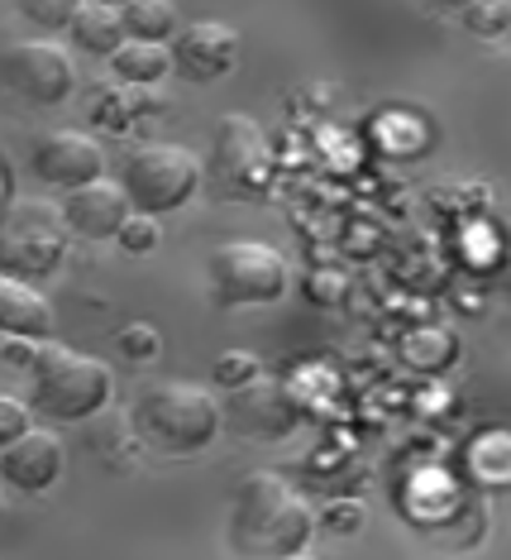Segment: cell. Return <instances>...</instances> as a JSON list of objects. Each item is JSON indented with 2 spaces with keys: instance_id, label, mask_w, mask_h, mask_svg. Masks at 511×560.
I'll list each match as a JSON object with an SVG mask.
<instances>
[{
  "instance_id": "6da1fadb",
  "label": "cell",
  "mask_w": 511,
  "mask_h": 560,
  "mask_svg": "<svg viewBox=\"0 0 511 560\" xmlns=\"http://www.w3.org/2000/svg\"><path fill=\"white\" fill-rule=\"evenodd\" d=\"M316 537V513L283 475L253 469L235 483L229 503V546L249 560H287L306 556Z\"/></svg>"
},
{
  "instance_id": "7a4b0ae2",
  "label": "cell",
  "mask_w": 511,
  "mask_h": 560,
  "mask_svg": "<svg viewBox=\"0 0 511 560\" xmlns=\"http://www.w3.org/2000/svg\"><path fill=\"white\" fill-rule=\"evenodd\" d=\"M115 393V374L106 360L68 346H44L34 350L29 360V407L44 417H58V422H86L100 407L110 402Z\"/></svg>"
},
{
  "instance_id": "3957f363",
  "label": "cell",
  "mask_w": 511,
  "mask_h": 560,
  "mask_svg": "<svg viewBox=\"0 0 511 560\" xmlns=\"http://www.w3.org/2000/svg\"><path fill=\"white\" fill-rule=\"evenodd\" d=\"M134 427L148 445L168 455H197L221 436V402L206 388L182 384V378H163L148 384L134 398Z\"/></svg>"
},
{
  "instance_id": "277c9868",
  "label": "cell",
  "mask_w": 511,
  "mask_h": 560,
  "mask_svg": "<svg viewBox=\"0 0 511 560\" xmlns=\"http://www.w3.org/2000/svg\"><path fill=\"white\" fill-rule=\"evenodd\" d=\"M120 192L134 215H168L182 211L201 192V163L182 144H144L124 159L120 168Z\"/></svg>"
},
{
  "instance_id": "5b68a950",
  "label": "cell",
  "mask_w": 511,
  "mask_h": 560,
  "mask_svg": "<svg viewBox=\"0 0 511 560\" xmlns=\"http://www.w3.org/2000/svg\"><path fill=\"white\" fill-rule=\"evenodd\" d=\"M68 254V225L48 201H10L0 211V273L34 283L48 278Z\"/></svg>"
},
{
  "instance_id": "8992f818",
  "label": "cell",
  "mask_w": 511,
  "mask_h": 560,
  "mask_svg": "<svg viewBox=\"0 0 511 560\" xmlns=\"http://www.w3.org/2000/svg\"><path fill=\"white\" fill-rule=\"evenodd\" d=\"M206 283L221 307H259V302L283 298L292 278L283 249L263 245V240H225L211 249Z\"/></svg>"
},
{
  "instance_id": "52a82bcc",
  "label": "cell",
  "mask_w": 511,
  "mask_h": 560,
  "mask_svg": "<svg viewBox=\"0 0 511 560\" xmlns=\"http://www.w3.org/2000/svg\"><path fill=\"white\" fill-rule=\"evenodd\" d=\"M0 86L34 106H62L76 86L72 54L54 39H24L0 54Z\"/></svg>"
},
{
  "instance_id": "ba28073f",
  "label": "cell",
  "mask_w": 511,
  "mask_h": 560,
  "mask_svg": "<svg viewBox=\"0 0 511 560\" xmlns=\"http://www.w3.org/2000/svg\"><path fill=\"white\" fill-rule=\"evenodd\" d=\"M221 427L239 431V436H253V441H283L301 427V407L292 398V388L283 378H249L245 388H235L221 407Z\"/></svg>"
},
{
  "instance_id": "9c48e42d",
  "label": "cell",
  "mask_w": 511,
  "mask_h": 560,
  "mask_svg": "<svg viewBox=\"0 0 511 560\" xmlns=\"http://www.w3.org/2000/svg\"><path fill=\"white\" fill-rule=\"evenodd\" d=\"M211 177L229 197H249L268 177V139L249 116H225L211 135Z\"/></svg>"
},
{
  "instance_id": "30bf717a",
  "label": "cell",
  "mask_w": 511,
  "mask_h": 560,
  "mask_svg": "<svg viewBox=\"0 0 511 560\" xmlns=\"http://www.w3.org/2000/svg\"><path fill=\"white\" fill-rule=\"evenodd\" d=\"M29 163L48 187H68V192H76V187H86V183H100V173H106V154H100V144L86 130L38 135Z\"/></svg>"
},
{
  "instance_id": "8fae6325",
  "label": "cell",
  "mask_w": 511,
  "mask_h": 560,
  "mask_svg": "<svg viewBox=\"0 0 511 560\" xmlns=\"http://www.w3.org/2000/svg\"><path fill=\"white\" fill-rule=\"evenodd\" d=\"M168 58H173L177 78L206 86L215 78H225V72L239 62V30L235 24H221V20H197L173 39Z\"/></svg>"
},
{
  "instance_id": "7c38bea8",
  "label": "cell",
  "mask_w": 511,
  "mask_h": 560,
  "mask_svg": "<svg viewBox=\"0 0 511 560\" xmlns=\"http://www.w3.org/2000/svg\"><path fill=\"white\" fill-rule=\"evenodd\" d=\"M62 465H68V451L54 431L29 427L15 445L0 451V483H10L15 493H44L62 479Z\"/></svg>"
},
{
  "instance_id": "4fadbf2b",
  "label": "cell",
  "mask_w": 511,
  "mask_h": 560,
  "mask_svg": "<svg viewBox=\"0 0 511 560\" xmlns=\"http://www.w3.org/2000/svg\"><path fill=\"white\" fill-rule=\"evenodd\" d=\"M62 225H68V235H82V240H115L120 235V225L130 221V201H124L120 183H86L76 187V192H68V201H62Z\"/></svg>"
},
{
  "instance_id": "5bb4252c",
  "label": "cell",
  "mask_w": 511,
  "mask_h": 560,
  "mask_svg": "<svg viewBox=\"0 0 511 560\" xmlns=\"http://www.w3.org/2000/svg\"><path fill=\"white\" fill-rule=\"evenodd\" d=\"M0 330L15 340H34L44 346L54 336V307L34 283H20V278L0 273Z\"/></svg>"
},
{
  "instance_id": "9a60e30c",
  "label": "cell",
  "mask_w": 511,
  "mask_h": 560,
  "mask_svg": "<svg viewBox=\"0 0 511 560\" xmlns=\"http://www.w3.org/2000/svg\"><path fill=\"white\" fill-rule=\"evenodd\" d=\"M68 34H72V44L82 48V54H92V58H110L115 48L124 44L120 10L106 5V0H82V5H72Z\"/></svg>"
},
{
  "instance_id": "2e32d148",
  "label": "cell",
  "mask_w": 511,
  "mask_h": 560,
  "mask_svg": "<svg viewBox=\"0 0 511 560\" xmlns=\"http://www.w3.org/2000/svg\"><path fill=\"white\" fill-rule=\"evenodd\" d=\"M110 72H115V78H120L124 86H158V82L173 72L168 44H134V39H124V44L110 54Z\"/></svg>"
},
{
  "instance_id": "e0dca14e",
  "label": "cell",
  "mask_w": 511,
  "mask_h": 560,
  "mask_svg": "<svg viewBox=\"0 0 511 560\" xmlns=\"http://www.w3.org/2000/svg\"><path fill=\"white\" fill-rule=\"evenodd\" d=\"M115 10H120L124 39L134 44H168L177 34V5H168V0H124Z\"/></svg>"
},
{
  "instance_id": "ac0fdd59",
  "label": "cell",
  "mask_w": 511,
  "mask_h": 560,
  "mask_svg": "<svg viewBox=\"0 0 511 560\" xmlns=\"http://www.w3.org/2000/svg\"><path fill=\"white\" fill-rule=\"evenodd\" d=\"M263 374V364L253 360V354H245V350H229V354H221V360H215V384L221 388H245L249 378H259Z\"/></svg>"
},
{
  "instance_id": "d6986e66",
  "label": "cell",
  "mask_w": 511,
  "mask_h": 560,
  "mask_svg": "<svg viewBox=\"0 0 511 560\" xmlns=\"http://www.w3.org/2000/svg\"><path fill=\"white\" fill-rule=\"evenodd\" d=\"M115 340H120V354H124V360H153V354L163 350L158 330H153V326H144V322L124 326V330H120V336H115Z\"/></svg>"
},
{
  "instance_id": "ffe728a7",
  "label": "cell",
  "mask_w": 511,
  "mask_h": 560,
  "mask_svg": "<svg viewBox=\"0 0 511 560\" xmlns=\"http://www.w3.org/2000/svg\"><path fill=\"white\" fill-rule=\"evenodd\" d=\"M24 431H29V402L0 393V451H5V445H15Z\"/></svg>"
},
{
  "instance_id": "44dd1931",
  "label": "cell",
  "mask_w": 511,
  "mask_h": 560,
  "mask_svg": "<svg viewBox=\"0 0 511 560\" xmlns=\"http://www.w3.org/2000/svg\"><path fill=\"white\" fill-rule=\"evenodd\" d=\"M115 240H120L124 254H148V249H158V225H153L148 215H130Z\"/></svg>"
},
{
  "instance_id": "7402d4cb",
  "label": "cell",
  "mask_w": 511,
  "mask_h": 560,
  "mask_svg": "<svg viewBox=\"0 0 511 560\" xmlns=\"http://www.w3.org/2000/svg\"><path fill=\"white\" fill-rule=\"evenodd\" d=\"M464 20L474 24V34L492 39V34H511V5H468Z\"/></svg>"
},
{
  "instance_id": "603a6c76",
  "label": "cell",
  "mask_w": 511,
  "mask_h": 560,
  "mask_svg": "<svg viewBox=\"0 0 511 560\" xmlns=\"http://www.w3.org/2000/svg\"><path fill=\"white\" fill-rule=\"evenodd\" d=\"M24 20L44 24V30H68L72 0H29V5H24Z\"/></svg>"
},
{
  "instance_id": "cb8c5ba5",
  "label": "cell",
  "mask_w": 511,
  "mask_h": 560,
  "mask_svg": "<svg viewBox=\"0 0 511 560\" xmlns=\"http://www.w3.org/2000/svg\"><path fill=\"white\" fill-rule=\"evenodd\" d=\"M325 527L330 532H359L364 527V503H354V499H335L325 508Z\"/></svg>"
},
{
  "instance_id": "d4e9b609",
  "label": "cell",
  "mask_w": 511,
  "mask_h": 560,
  "mask_svg": "<svg viewBox=\"0 0 511 560\" xmlns=\"http://www.w3.org/2000/svg\"><path fill=\"white\" fill-rule=\"evenodd\" d=\"M5 207H10V168L0 163V211H5Z\"/></svg>"
},
{
  "instance_id": "484cf974",
  "label": "cell",
  "mask_w": 511,
  "mask_h": 560,
  "mask_svg": "<svg viewBox=\"0 0 511 560\" xmlns=\"http://www.w3.org/2000/svg\"><path fill=\"white\" fill-rule=\"evenodd\" d=\"M287 560H311V556H287Z\"/></svg>"
}]
</instances>
